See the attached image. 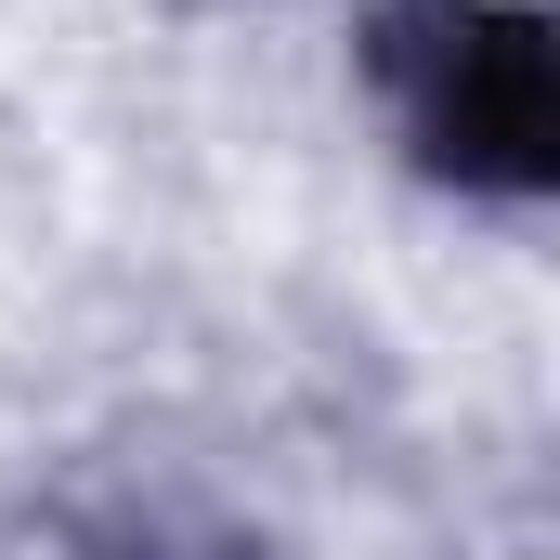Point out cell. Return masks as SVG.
I'll return each instance as SVG.
<instances>
[{
  "label": "cell",
  "instance_id": "6da1fadb",
  "mask_svg": "<svg viewBox=\"0 0 560 560\" xmlns=\"http://www.w3.org/2000/svg\"><path fill=\"white\" fill-rule=\"evenodd\" d=\"M378 79L405 105V143H418L443 183L469 196H548V39L535 13H495V0H405L378 26Z\"/></svg>",
  "mask_w": 560,
  "mask_h": 560
}]
</instances>
